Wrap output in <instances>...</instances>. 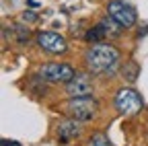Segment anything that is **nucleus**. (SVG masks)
<instances>
[{
	"mask_svg": "<svg viewBox=\"0 0 148 146\" xmlns=\"http://www.w3.org/2000/svg\"><path fill=\"white\" fill-rule=\"evenodd\" d=\"M92 80L88 74H76L72 80L66 82V93L70 97H86V95H92Z\"/></svg>",
	"mask_w": 148,
	"mask_h": 146,
	"instance_id": "nucleus-7",
	"label": "nucleus"
},
{
	"mask_svg": "<svg viewBox=\"0 0 148 146\" xmlns=\"http://www.w3.org/2000/svg\"><path fill=\"white\" fill-rule=\"evenodd\" d=\"M2 146H21L16 140H2Z\"/></svg>",
	"mask_w": 148,
	"mask_h": 146,
	"instance_id": "nucleus-14",
	"label": "nucleus"
},
{
	"mask_svg": "<svg viewBox=\"0 0 148 146\" xmlns=\"http://www.w3.org/2000/svg\"><path fill=\"white\" fill-rule=\"evenodd\" d=\"M37 45L47 53H64L68 49L66 39L60 33H53V31H41L37 35Z\"/></svg>",
	"mask_w": 148,
	"mask_h": 146,
	"instance_id": "nucleus-6",
	"label": "nucleus"
},
{
	"mask_svg": "<svg viewBox=\"0 0 148 146\" xmlns=\"http://www.w3.org/2000/svg\"><path fill=\"white\" fill-rule=\"evenodd\" d=\"M66 111H68L70 117L78 119V121H88V119H92L99 113V103L90 95H86V97H70V101L66 105Z\"/></svg>",
	"mask_w": 148,
	"mask_h": 146,
	"instance_id": "nucleus-2",
	"label": "nucleus"
},
{
	"mask_svg": "<svg viewBox=\"0 0 148 146\" xmlns=\"http://www.w3.org/2000/svg\"><path fill=\"white\" fill-rule=\"evenodd\" d=\"M86 68L92 70L95 74H113L119 64V51L111 43H92V47L84 53Z\"/></svg>",
	"mask_w": 148,
	"mask_h": 146,
	"instance_id": "nucleus-1",
	"label": "nucleus"
},
{
	"mask_svg": "<svg viewBox=\"0 0 148 146\" xmlns=\"http://www.w3.org/2000/svg\"><path fill=\"white\" fill-rule=\"evenodd\" d=\"M107 12H109V16H113V19H115L121 27H125V29H127V27H134V25H136V19H138L134 6L121 2V0H111L109 6H107Z\"/></svg>",
	"mask_w": 148,
	"mask_h": 146,
	"instance_id": "nucleus-4",
	"label": "nucleus"
},
{
	"mask_svg": "<svg viewBox=\"0 0 148 146\" xmlns=\"http://www.w3.org/2000/svg\"><path fill=\"white\" fill-rule=\"evenodd\" d=\"M142 97L134 88H119L115 93V107L121 115H136L142 109Z\"/></svg>",
	"mask_w": 148,
	"mask_h": 146,
	"instance_id": "nucleus-3",
	"label": "nucleus"
},
{
	"mask_svg": "<svg viewBox=\"0 0 148 146\" xmlns=\"http://www.w3.org/2000/svg\"><path fill=\"white\" fill-rule=\"evenodd\" d=\"M41 76L47 82H68L76 76V72L70 64H60V62H53V64H45L41 68Z\"/></svg>",
	"mask_w": 148,
	"mask_h": 146,
	"instance_id": "nucleus-5",
	"label": "nucleus"
},
{
	"mask_svg": "<svg viewBox=\"0 0 148 146\" xmlns=\"http://www.w3.org/2000/svg\"><path fill=\"white\" fill-rule=\"evenodd\" d=\"M121 74H123L125 80L136 82V78H138V74H140V66H138L136 62H127V64L121 66Z\"/></svg>",
	"mask_w": 148,
	"mask_h": 146,
	"instance_id": "nucleus-9",
	"label": "nucleus"
},
{
	"mask_svg": "<svg viewBox=\"0 0 148 146\" xmlns=\"http://www.w3.org/2000/svg\"><path fill=\"white\" fill-rule=\"evenodd\" d=\"M105 35H107V33H105V29H103V27H101V23H99V25L90 27V29L86 31L84 39H86V41H90V43H99V41L105 37Z\"/></svg>",
	"mask_w": 148,
	"mask_h": 146,
	"instance_id": "nucleus-10",
	"label": "nucleus"
},
{
	"mask_svg": "<svg viewBox=\"0 0 148 146\" xmlns=\"http://www.w3.org/2000/svg\"><path fill=\"white\" fill-rule=\"evenodd\" d=\"M101 27L105 29L107 35H119V29H121V25L113 19V16H109V19H103V21H101Z\"/></svg>",
	"mask_w": 148,
	"mask_h": 146,
	"instance_id": "nucleus-11",
	"label": "nucleus"
},
{
	"mask_svg": "<svg viewBox=\"0 0 148 146\" xmlns=\"http://www.w3.org/2000/svg\"><path fill=\"white\" fill-rule=\"evenodd\" d=\"M88 146H113V144L109 142V138L105 134H97V136H92L88 140Z\"/></svg>",
	"mask_w": 148,
	"mask_h": 146,
	"instance_id": "nucleus-13",
	"label": "nucleus"
},
{
	"mask_svg": "<svg viewBox=\"0 0 148 146\" xmlns=\"http://www.w3.org/2000/svg\"><path fill=\"white\" fill-rule=\"evenodd\" d=\"M25 21H35L37 16H35V12H25V16H23Z\"/></svg>",
	"mask_w": 148,
	"mask_h": 146,
	"instance_id": "nucleus-15",
	"label": "nucleus"
},
{
	"mask_svg": "<svg viewBox=\"0 0 148 146\" xmlns=\"http://www.w3.org/2000/svg\"><path fill=\"white\" fill-rule=\"evenodd\" d=\"M80 134V123H78V119H66V121H62L60 125H58V138L62 140V142H68V140H72V138H76Z\"/></svg>",
	"mask_w": 148,
	"mask_h": 146,
	"instance_id": "nucleus-8",
	"label": "nucleus"
},
{
	"mask_svg": "<svg viewBox=\"0 0 148 146\" xmlns=\"http://www.w3.org/2000/svg\"><path fill=\"white\" fill-rule=\"evenodd\" d=\"M12 29H14V35H16V41L18 43H27L29 41V29H25L21 25H14Z\"/></svg>",
	"mask_w": 148,
	"mask_h": 146,
	"instance_id": "nucleus-12",
	"label": "nucleus"
}]
</instances>
